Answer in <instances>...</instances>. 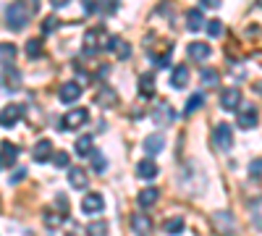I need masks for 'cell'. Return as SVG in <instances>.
<instances>
[{
	"label": "cell",
	"mask_w": 262,
	"mask_h": 236,
	"mask_svg": "<svg viewBox=\"0 0 262 236\" xmlns=\"http://www.w3.org/2000/svg\"><path fill=\"white\" fill-rule=\"evenodd\" d=\"M6 24L13 29V32H21L27 24H29V11L24 8V3L21 0H16V3H11L6 8Z\"/></svg>",
	"instance_id": "1"
},
{
	"label": "cell",
	"mask_w": 262,
	"mask_h": 236,
	"mask_svg": "<svg viewBox=\"0 0 262 236\" xmlns=\"http://www.w3.org/2000/svg\"><path fill=\"white\" fill-rule=\"evenodd\" d=\"M86 121H90V111H86V108H74V111H69L63 116L60 128H63V132H76V128H81Z\"/></svg>",
	"instance_id": "2"
},
{
	"label": "cell",
	"mask_w": 262,
	"mask_h": 236,
	"mask_svg": "<svg viewBox=\"0 0 262 236\" xmlns=\"http://www.w3.org/2000/svg\"><path fill=\"white\" fill-rule=\"evenodd\" d=\"M212 144L217 149H231L233 147V128L228 123H217L212 128Z\"/></svg>",
	"instance_id": "3"
},
{
	"label": "cell",
	"mask_w": 262,
	"mask_h": 236,
	"mask_svg": "<svg viewBox=\"0 0 262 236\" xmlns=\"http://www.w3.org/2000/svg\"><path fill=\"white\" fill-rule=\"evenodd\" d=\"M233 216L231 212H215L212 216V228L221 236H236V226H233Z\"/></svg>",
	"instance_id": "4"
},
{
	"label": "cell",
	"mask_w": 262,
	"mask_h": 236,
	"mask_svg": "<svg viewBox=\"0 0 262 236\" xmlns=\"http://www.w3.org/2000/svg\"><path fill=\"white\" fill-rule=\"evenodd\" d=\"M107 39L111 37H105L102 29H90L84 34V53H97L100 48H107Z\"/></svg>",
	"instance_id": "5"
},
{
	"label": "cell",
	"mask_w": 262,
	"mask_h": 236,
	"mask_svg": "<svg viewBox=\"0 0 262 236\" xmlns=\"http://www.w3.org/2000/svg\"><path fill=\"white\" fill-rule=\"evenodd\" d=\"M24 116V108L21 105H16V102H11V105H6L3 111H0V126H6V128H11V126H16V121Z\"/></svg>",
	"instance_id": "6"
},
{
	"label": "cell",
	"mask_w": 262,
	"mask_h": 236,
	"mask_svg": "<svg viewBox=\"0 0 262 236\" xmlns=\"http://www.w3.org/2000/svg\"><path fill=\"white\" fill-rule=\"evenodd\" d=\"M81 210L90 212V216H95V212L105 210V197L97 195V191H90V195H84V200H81Z\"/></svg>",
	"instance_id": "7"
},
{
	"label": "cell",
	"mask_w": 262,
	"mask_h": 236,
	"mask_svg": "<svg viewBox=\"0 0 262 236\" xmlns=\"http://www.w3.org/2000/svg\"><path fill=\"white\" fill-rule=\"evenodd\" d=\"M152 121H155L158 126H168V123L176 121V111H173L168 102H160L155 108V113H152Z\"/></svg>",
	"instance_id": "8"
},
{
	"label": "cell",
	"mask_w": 262,
	"mask_h": 236,
	"mask_svg": "<svg viewBox=\"0 0 262 236\" xmlns=\"http://www.w3.org/2000/svg\"><path fill=\"white\" fill-rule=\"evenodd\" d=\"M81 97V84L79 81H66L63 87H60V102H66V105H71V102H76Z\"/></svg>",
	"instance_id": "9"
},
{
	"label": "cell",
	"mask_w": 262,
	"mask_h": 236,
	"mask_svg": "<svg viewBox=\"0 0 262 236\" xmlns=\"http://www.w3.org/2000/svg\"><path fill=\"white\" fill-rule=\"evenodd\" d=\"M186 53H189V58H191V60H196V63H205V60L212 55V50H210L207 42H189Z\"/></svg>",
	"instance_id": "10"
},
{
	"label": "cell",
	"mask_w": 262,
	"mask_h": 236,
	"mask_svg": "<svg viewBox=\"0 0 262 236\" xmlns=\"http://www.w3.org/2000/svg\"><path fill=\"white\" fill-rule=\"evenodd\" d=\"M107 50H111L116 58H121V60H126L131 55V45L123 37H111V39H107Z\"/></svg>",
	"instance_id": "11"
},
{
	"label": "cell",
	"mask_w": 262,
	"mask_h": 236,
	"mask_svg": "<svg viewBox=\"0 0 262 236\" xmlns=\"http://www.w3.org/2000/svg\"><path fill=\"white\" fill-rule=\"evenodd\" d=\"M238 105H242V92H238L236 87L223 90V95H221V108H223V111H236Z\"/></svg>",
	"instance_id": "12"
},
{
	"label": "cell",
	"mask_w": 262,
	"mask_h": 236,
	"mask_svg": "<svg viewBox=\"0 0 262 236\" xmlns=\"http://www.w3.org/2000/svg\"><path fill=\"white\" fill-rule=\"evenodd\" d=\"M50 155H53V142H50V139H39V142L32 147V158H34L37 163H48Z\"/></svg>",
	"instance_id": "13"
},
{
	"label": "cell",
	"mask_w": 262,
	"mask_h": 236,
	"mask_svg": "<svg viewBox=\"0 0 262 236\" xmlns=\"http://www.w3.org/2000/svg\"><path fill=\"white\" fill-rule=\"evenodd\" d=\"M254 126H257V108L244 105V111L238 113V128H254Z\"/></svg>",
	"instance_id": "14"
},
{
	"label": "cell",
	"mask_w": 262,
	"mask_h": 236,
	"mask_svg": "<svg viewBox=\"0 0 262 236\" xmlns=\"http://www.w3.org/2000/svg\"><path fill=\"white\" fill-rule=\"evenodd\" d=\"M170 84H173L176 90H184L186 84H189V66H186V63H181V66H176V69H173Z\"/></svg>",
	"instance_id": "15"
},
{
	"label": "cell",
	"mask_w": 262,
	"mask_h": 236,
	"mask_svg": "<svg viewBox=\"0 0 262 236\" xmlns=\"http://www.w3.org/2000/svg\"><path fill=\"white\" fill-rule=\"evenodd\" d=\"M152 95H155V76H152V74H142L139 76V97L149 100Z\"/></svg>",
	"instance_id": "16"
},
{
	"label": "cell",
	"mask_w": 262,
	"mask_h": 236,
	"mask_svg": "<svg viewBox=\"0 0 262 236\" xmlns=\"http://www.w3.org/2000/svg\"><path fill=\"white\" fill-rule=\"evenodd\" d=\"M186 27H189V32H200V29L205 27V18H202V11H200V8H189V13H186Z\"/></svg>",
	"instance_id": "17"
},
{
	"label": "cell",
	"mask_w": 262,
	"mask_h": 236,
	"mask_svg": "<svg viewBox=\"0 0 262 236\" xmlns=\"http://www.w3.org/2000/svg\"><path fill=\"white\" fill-rule=\"evenodd\" d=\"M137 200H139V205H142V207H152V205H155V202L160 200V191H158L155 186H147V189H142V191H139V197H137Z\"/></svg>",
	"instance_id": "18"
},
{
	"label": "cell",
	"mask_w": 262,
	"mask_h": 236,
	"mask_svg": "<svg viewBox=\"0 0 262 236\" xmlns=\"http://www.w3.org/2000/svg\"><path fill=\"white\" fill-rule=\"evenodd\" d=\"M163 147H165V139H163L160 134H149V137L144 139V153H147V155H158Z\"/></svg>",
	"instance_id": "19"
},
{
	"label": "cell",
	"mask_w": 262,
	"mask_h": 236,
	"mask_svg": "<svg viewBox=\"0 0 262 236\" xmlns=\"http://www.w3.org/2000/svg\"><path fill=\"white\" fill-rule=\"evenodd\" d=\"M131 228H134L137 236H147L149 233V218L142 216V212H137V216H131Z\"/></svg>",
	"instance_id": "20"
},
{
	"label": "cell",
	"mask_w": 262,
	"mask_h": 236,
	"mask_svg": "<svg viewBox=\"0 0 262 236\" xmlns=\"http://www.w3.org/2000/svg\"><path fill=\"white\" fill-rule=\"evenodd\" d=\"M137 174H139V179L149 181V179H155V176H158V165L152 163V160H142V163L137 165Z\"/></svg>",
	"instance_id": "21"
},
{
	"label": "cell",
	"mask_w": 262,
	"mask_h": 236,
	"mask_svg": "<svg viewBox=\"0 0 262 236\" xmlns=\"http://www.w3.org/2000/svg\"><path fill=\"white\" fill-rule=\"evenodd\" d=\"M69 181L74 189H84L86 186V174H84V168H69Z\"/></svg>",
	"instance_id": "22"
},
{
	"label": "cell",
	"mask_w": 262,
	"mask_h": 236,
	"mask_svg": "<svg viewBox=\"0 0 262 236\" xmlns=\"http://www.w3.org/2000/svg\"><path fill=\"white\" fill-rule=\"evenodd\" d=\"M0 149H3V158H0V160H3V165H13V160L18 158V149L11 142H3V144H0Z\"/></svg>",
	"instance_id": "23"
},
{
	"label": "cell",
	"mask_w": 262,
	"mask_h": 236,
	"mask_svg": "<svg viewBox=\"0 0 262 236\" xmlns=\"http://www.w3.org/2000/svg\"><path fill=\"white\" fill-rule=\"evenodd\" d=\"M97 102L102 105V108H116V105H118V100H116V92H113V90H100Z\"/></svg>",
	"instance_id": "24"
},
{
	"label": "cell",
	"mask_w": 262,
	"mask_h": 236,
	"mask_svg": "<svg viewBox=\"0 0 262 236\" xmlns=\"http://www.w3.org/2000/svg\"><path fill=\"white\" fill-rule=\"evenodd\" d=\"M163 231L170 233V236H179V233H184V221L181 218H170V221L163 223Z\"/></svg>",
	"instance_id": "25"
},
{
	"label": "cell",
	"mask_w": 262,
	"mask_h": 236,
	"mask_svg": "<svg viewBox=\"0 0 262 236\" xmlns=\"http://www.w3.org/2000/svg\"><path fill=\"white\" fill-rule=\"evenodd\" d=\"M90 160H92V168L97 170V174H105V168H107V158H105L102 153L92 149V153H90Z\"/></svg>",
	"instance_id": "26"
},
{
	"label": "cell",
	"mask_w": 262,
	"mask_h": 236,
	"mask_svg": "<svg viewBox=\"0 0 262 236\" xmlns=\"http://www.w3.org/2000/svg\"><path fill=\"white\" fill-rule=\"evenodd\" d=\"M86 236H107V223H105V221L86 223Z\"/></svg>",
	"instance_id": "27"
},
{
	"label": "cell",
	"mask_w": 262,
	"mask_h": 236,
	"mask_svg": "<svg viewBox=\"0 0 262 236\" xmlns=\"http://www.w3.org/2000/svg\"><path fill=\"white\" fill-rule=\"evenodd\" d=\"M202 84H205V87H217V84H221L217 71L215 69H202Z\"/></svg>",
	"instance_id": "28"
},
{
	"label": "cell",
	"mask_w": 262,
	"mask_h": 236,
	"mask_svg": "<svg viewBox=\"0 0 262 236\" xmlns=\"http://www.w3.org/2000/svg\"><path fill=\"white\" fill-rule=\"evenodd\" d=\"M202 105H205V95L202 92H196V95H191V100L186 102V108H184V113L186 116H191L196 108H202Z\"/></svg>",
	"instance_id": "29"
},
{
	"label": "cell",
	"mask_w": 262,
	"mask_h": 236,
	"mask_svg": "<svg viewBox=\"0 0 262 236\" xmlns=\"http://www.w3.org/2000/svg\"><path fill=\"white\" fill-rule=\"evenodd\" d=\"M27 55H29L32 60H37V58L42 55V39H29V42H27Z\"/></svg>",
	"instance_id": "30"
},
{
	"label": "cell",
	"mask_w": 262,
	"mask_h": 236,
	"mask_svg": "<svg viewBox=\"0 0 262 236\" xmlns=\"http://www.w3.org/2000/svg\"><path fill=\"white\" fill-rule=\"evenodd\" d=\"M16 45H11V42H6V45H0V58H3L6 63H13V58H16Z\"/></svg>",
	"instance_id": "31"
},
{
	"label": "cell",
	"mask_w": 262,
	"mask_h": 236,
	"mask_svg": "<svg viewBox=\"0 0 262 236\" xmlns=\"http://www.w3.org/2000/svg\"><path fill=\"white\" fill-rule=\"evenodd\" d=\"M76 153L84 158V155H90L92 153V137H81L79 142H76Z\"/></svg>",
	"instance_id": "32"
},
{
	"label": "cell",
	"mask_w": 262,
	"mask_h": 236,
	"mask_svg": "<svg viewBox=\"0 0 262 236\" xmlns=\"http://www.w3.org/2000/svg\"><path fill=\"white\" fill-rule=\"evenodd\" d=\"M60 221H63V212L45 210V226H48V228H55V226H60Z\"/></svg>",
	"instance_id": "33"
},
{
	"label": "cell",
	"mask_w": 262,
	"mask_h": 236,
	"mask_svg": "<svg viewBox=\"0 0 262 236\" xmlns=\"http://www.w3.org/2000/svg\"><path fill=\"white\" fill-rule=\"evenodd\" d=\"M205 29H207V34H210V37H221V34H223V24H221L217 18L207 21V24H205Z\"/></svg>",
	"instance_id": "34"
},
{
	"label": "cell",
	"mask_w": 262,
	"mask_h": 236,
	"mask_svg": "<svg viewBox=\"0 0 262 236\" xmlns=\"http://www.w3.org/2000/svg\"><path fill=\"white\" fill-rule=\"evenodd\" d=\"M58 27H60L58 16H48V18H45V24H42V34H50V32H55Z\"/></svg>",
	"instance_id": "35"
},
{
	"label": "cell",
	"mask_w": 262,
	"mask_h": 236,
	"mask_svg": "<svg viewBox=\"0 0 262 236\" xmlns=\"http://www.w3.org/2000/svg\"><path fill=\"white\" fill-rule=\"evenodd\" d=\"M18 81H21V79H18V74H16L13 69H8V71H6V76H3V84H6V87H18Z\"/></svg>",
	"instance_id": "36"
},
{
	"label": "cell",
	"mask_w": 262,
	"mask_h": 236,
	"mask_svg": "<svg viewBox=\"0 0 262 236\" xmlns=\"http://www.w3.org/2000/svg\"><path fill=\"white\" fill-rule=\"evenodd\" d=\"M53 163H55L58 168H69V153H66V149L55 153V155H53Z\"/></svg>",
	"instance_id": "37"
},
{
	"label": "cell",
	"mask_w": 262,
	"mask_h": 236,
	"mask_svg": "<svg viewBox=\"0 0 262 236\" xmlns=\"http://www.w3.org/2000/svg\"><path fill=\"white\" fill-rule=\"evenodd\" d=\"M100 8H102V13H116V8H118V0H100Z\"/></svg>",
	"instance_id": "38"
},
{
	"label": "cell",
	"mask_w": 262,
	"mask_h": 236,
	"mask_svg": "<svg viewBox=\"0 0 262 236\" xmlns=\"http://www.w3.org/2000/svg\"><path fill=\"white\" fill-rule=\"evenodd\" d=\"M55 207H58V212H63V216H66V212H69V197L58 195V197H55Z\"/></svg>",
	"instance_id": "39"
},
{
	"label": "cell",
	"mask_w": 262,
	"mask_h": 236,
	"mask_svg": "<svg viewBox=\"0 0 262 236\" xmlns=\"http://www.w3.org/2000/svg\"><path fill=\"white\" fill-rule=\"evenodd\" d=\"M259 174H262V160L257 158V160H252V165H249V176H252V179H259Z\"/></svg>",
	"instance_id": "40"
},
{
	"label": "cell",
	"mask_w": 262,
	"mask_h": 236,
	"mask_svg": "<svg viewBox=\"0 0 262 236\" xmlns=\"http://www.w3.org/2000/svg\"><path fill=\"white\" fill-rule=\"evenodd\" d=\"M21 3H24V8L29 11V16L37 13V8H39V0H21Z\"/></svg>",
	"instance_id": "41"
},
{
	"label": "cell",
	"mask_w": 262,
	"mask_h": 236,
	"mask_svg": "<svg viewBox=\"0 0 262 236\" xmlns=\"http://www.w3.org/2000/svg\"><path fill=\"white\" fill-rule=\"evenodd\" d=\"M27 176V170L24 168H21V170H13V176H11V184H18L21 179H24Z\"/></svg>",
	"instance_id": "42"
},
{
	"label": "cell",
	"mask_w": 262,
	"mask_h": 236,
	"mask_svg": "<svg viewBox=\"0 0 262 236\" xmlns=\"http://www.w3.org/2000/svg\"><path fill=\"white\" fill-rule=\"evenodd\" d=\"M221 3H223V0H202L205 8H221Z\"/></svg>",
	"instance_id": "43"
},
{
	"label": "cell",
	"mask_w": 262,
	"mask_h": 236,
	"mask_svg": "<svg viewBox=\"0 0 262 236\" xmlns=\"http://www.w3.org/2000/svg\"><path fill=\"white\" fill-rule=\"evenodd\" d=\"M50 3H53V8H63V6H69L71 0H50Z\"/></svg>",
	"instance_id": "44"
},
{
	"label": "cell",
	"mask_w": 262,
	"mask_h": 236,
	"mask_svg": "<svg viewBox=\"0 0 262 236\" xmlns=\"http://www.w3.org/2000/svg\"><path fill=\"white\" fill-rule=\"evenodd\" d=\"M247 34H249V37H259V27H249Z\"/></svg>",
	"instance_id": "45"
},
{
	"label": "cell",
	"mask_w": 262,
	"mask_h": 236,
	"mask_svg": "<svg viewBox=\"0 0 262 236\" xmlns=\"http://www.w3.org/2000/svg\"><path fill=\"white\" fill-rule=\"evenodd\" d=\"M257 90H259V92H262V84H259V87H257Z\"/></svg>",
	"instance_id": "46"
},
{
	"label": "cell",
	"mask_w": 262,
	"mask_h": 236,
	"mask_svg": "<svg viewBox=\"0 0 262 236\" xmlns=\"http://www.w3.org/2000/svg\"><path fill=\"white\" fill-rule=\"evenodd\" d=\"M0 168H3V160H0Z\"/></svg>",
	"instance_id": "47"
},
{
	"label": "cell",
	"mask_w": 262,
	"mask_h": 236,
	"mask_svg": "<svg viewBox=\"0 0 262 236\" xmlns=\"http://www.w3.org/2000/svg\"><path fill=\"white\" fill-rule=\"evenodd\" d=\"M259 6H262V0H259Z\"/></svg>",
	"instance_id": "48"
}]
</instances>
